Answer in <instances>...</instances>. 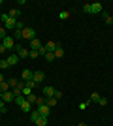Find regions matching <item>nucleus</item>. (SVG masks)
<instances>
[{
    "mask_svg": "<svg viewBox=\"0 0 113 126\" xmlns=\"http://www.w3.org/2000/svg\"><path fill=\"white\" fill-rule=\"evenodd\" d=\"M53 98H57V100H60V98H62V92L55 89V94H53Z\"/></svg>",
    "mask_w": 113,
    "mask_h": 126,
    "instance_id": "nucleus-31",
    "label": "nucleus"
},
{
    "mask_svg": "<svg viewBox=\"0 0 113 126\" xmlns=\"http://www.w3.org/2000/svg\"><path fill=\"white\" fill-rule=\"evenodd\" d=\"M0 21L4 23V28H6V30H15V26H17V19H11L8 13H4V15L0 17Z\"/></svg>",
    "mask_w": 113,
    "mask_h": 126,
    "instance_id": "nucleus-1",
    "label": "nucleus"
},
{
    "mask_svg": "<svg viewBox=\"0 0 113 126\" xmlns=\"http://www.w3.org/2000/svg\"><path fill=\"white\" fill-rule=\"evenodd\" d=\"M25 28V23L23 21H17V26H15V30H23Z\"/></svg>",
    "mask_w": 113,
    "mask_h": 126,
    "instance_id": "nucleus-32",
    "label": "nucleus"
},
{
    "mask_svg": "<svg viewBox=\"0 0 113 126\" xmlns=\"http://www.w3.org/2000/svg\"><path fill=\"white\" fill-rule=\"evenodd\" d=\"M38 111H40V115H42V117H47L49 113H51V107H49L47 104H42V105H40V109H38Z\"/></svg>",
    "mask_w": 113,
    "mask_h": 126,
    "instance_id": "nucleus-7",
    "label": "nucleus"
},
{
    "mask_svg": "<svg viewBox=\"0 0 113 126\" xmlns=\"http://www.w3.org/2000/svg\"><path fill=\"white\" fill-rule=\"evenodd\" d=\"M62 57H64V49L57 43V49H55V58H62Z\"/></svg>",
    "mask_w": 113,
    "mask_h": 126,
    "instance_id": "nucleus-12",
    "label": "nucleus"
},
{
    "mask_svg": "<svg viewBox=\"0 0 113 126\" xmlns=\"http://www.w3.org/2000/svg\"><path fill=\"white\" fill-rule=\"evenodd\" d=\"M40 47H42V42L38 38H34L32 42H30V51H40Z\"/></svg>",
    "mask_w": 113,
    "mask_h": 126,
    "instance_id": "nucleus-8",
    "label": "nucleus"
},
{
    "mask_svg": "<svg viewBox=\"0 0 113 126\" xmlns=\"http://www.w3.org/2000/svg\"><path fill=\"white\" fill-rule=\"evenodd\" d=\"M53 94H55V89H53V87H45V89H43V96H45V98H51Z\"/></svg>",
    "mask_w": 113,
    "mask_h": 126,
    "instance_id": "nucleus-13",
    "label": "nucleus"
},
{
    "mask_svg": "<svg viewBox=\"0 0 113 126\" xmlns=\"http://www.w3.org/2000/svg\"><path fill=\"white\" fill-rule=\"evenodd\" d=\"M32 94V89H28L27 85H25V89H23V96H30Z\"/></svg>",
    "mask_w": 113,
    "mask_h": 126,
    "instance_id": "nucleus-28",
    "label": "nucleus"
},
{
    "mask_svg": "<svg viewBox=\"0 0 113 126\" xmlns=\"http://www.w3.org/2000/svg\"><path fill=\"white\" fill-rule=\"evenodd\" d=\"M23 102H25V96H15V104L19 105V107H21V104Z\"/></svg>",
    "mask_w": 113,
    "mask_h": 126,
    "instance_id": "nucleus-29",
    "label": "nucleus"
},
{
    "mask_svg": "<svg viewBox=\"0 0 113 126\" xmlns=\"http://www.w3.org/2000/svg\"><path fill=\"white\" fill-rule=\"evenodd\" d=\"M28 57H30V58H38V57H40V53H38V51H30Z\"/></svg>",
    "mask_w": 113,
    "mask_h": 126,
    "instance_id": "nucleus-36",
    "label": "nucleus"
},
{
    "mask_svg": "<svg viewBox=\"0 0 113 126\" xmlns=\"http://www.w3.org/2000/svg\"><path fill=\"white\" fill-rule=\"evenodd\" d=\"M32 74L34 72H30V70H23V79H25V81H30V79H32Z\"/></svg>",
    "mask_w": 113,
    "mask_h": 126,
    "instance_id": "nucleus-14",
    "label": "nucleus"
},
{
    "mask_svg": "<svg viewBox=\"0 0 113 126\" xmlns=\"http://www.w3.org/2000/svg\"><path fill=\"white\" fill-rule=\"evenodd\" d=\"M102 11V4L100 2H92L91 4V13H100Z\"/></svg>",
    "mask_w": 113,
    "mask_h": 126,
    "instance_id": "nucleus-9",
    "label": "nucleus"
},
{
    "mask_svg": "<svg viewBox=\"0 0 113 126\" xmlns=\"http://www.w3.org/2000/svg\"><path fill=\"white\" fill-rule=\"evenodd\" d=\"M21 109L25 111V113H30V111H32V104L25 100V102H23V104H21Z\"/></svg>",
    "mask_w": 113,
    "mask_h": 126,
    "instance_id": "nucleus-11",
    "label": "nucleus"
},
{
    "mask_svg": "<svg viewBox=\"0 0 113 126\" xmlns=\"http://www.w3.org/2000/svg\"><path fill=\"white\" fill-rule=\"evenodd\" d=\"M10 89H11V87H10V83H8V81H4V83H0V94H2V92H8Z\"/></svg>",
    "mask_w": 113,
    "mask_h": 126,
    "instance_id": "nucleus-16",
    "label": "nucleus"
},
{
    "mask_svg": "<svg viewBox=\"0 0 113 126\" xmlns=\"http://www.w3.org/2000/svg\"><path fill=\"white\" fill-rule=\"evenodd\" d=\"M98 100H100V94H98V92H92L91 94V102H96L98 104Z\"/></svg>",
    "mask_w": 113,
    "mask_h": 126,
    "instance_id": "nucleus-25",
    "label": "nucleus"
},
{
    "mask_svg": "<svg viewBox=\"0 0 113 126\" xmlns=\"http://www.w3.org/2000/svg\"><path fill=\"white\" fill-rule=\"evenodd\" d=\"M6 36H8V30H6L4 26H0V40H4Z\"/></svg>",
    "mask_w": 113,
    "mask_h": 126,
    "instance_id": "nucleus-27",
    "label": "nucleus"
},
{
    "mask_svg": "<svg viewBox=\"0 0 113 126\" xmlns=\"http://www.w3.org/2000/svg\"><path fill=\"white\" fill-rule=\"evenodd\" d=\"M0 68H2V70L10 68V64H8V60H6V58H2V60H0Z\"/></svg>",
    "mask_w": 113,
    "mask_h": 126,
    "instance_id": "nucleus-26",
    "label": "nucleus"
},
{
    "mask_svg": "<svg viewBox=\"0 0 113 126\" xmlns=\"http://www.w3.org/2000/svg\"><path fill=\"white\" fill-rule=\"evenodd\" d=\"M21 36L32 42L34 38H36V30H34V28H30V26H25V28H23V32H21Z\"/></svg>",
    "mask_w": 113,
    "mask_h": 126,
    "instance_id": "nucleus-2",
    "label": "nucleus"
},
{
    "mask_svg": "<svg viewBox=\"0 0 113 126\" xmlns=\"http://www.w3.org/2000/svg\"><path fill=\"white\" fill-rule=\"evenodd\" d=\"M6 51H8V49L4 47V43H0V53H6Z\"/></svg>",
    "mask_w": 113,
    "mask_h": 126,
    "instance_id": "nucleus-39",
    "label": "nucleus"
},
{
    "mask_svg": "<svg viewBox=\"0 0 113 126\" xmlns=\"http://www.w3.org/2000/svg\"><path fill=\"white\" fill-rule=\"evenodd\" d=\"M27 102H30V104H36V102H38V96H36V94L27 96Z\"/></svg>",
    "mask_w": 113,
    "mask_h": 126,
    "instance_id": "nucleus-22",
    "label": "nucleus"
},
{
    "mask_svg": "<svg viewBox=\"0 0 113 126\" xmlns=\"http://www.w3.org/2000/svg\"><path fill=\"white\" fill-rule=\"evenodd\" d=\"M0 100H4L6 104H8V102H15V94H13L11 90H8V92H2V94H0Z\"/></svg>",
    "mask_w": 113,
    "mask_h": 126,
    "instance_id": "nucleus-3",
    "label": "nucleus"
},
{
    "mask_svg": "<svg viewBox=\"0 0 113 126\" xmlns=\"http://www.w3.org/2000/svg\"><path fill=\"white\" fill-rule=\"evenodd\" d=\"M15 55H17V57H19V58H27L28 57V55H30V51H27V49H25V47H21V45H15Z\"/></svg>",
    "mask_w": 113,
    "mask_h": 126,
    "instance_id": "nucleus-5",
    "label": "nucleus"
},
{
    "mask_svg": "<svg viewBox=\"0 0 113 126\" xmlns=\"http://www.w3.org/2000/svg\"><path fill=\"white\" fill-rule=\"evenodd\" d=\"M36 126H47V117H42V115H40V119L36 121Z\"/></svg>",
    "mask_w": 113,
    "mask_h": 126,
    "instance_id": "nucleus-17",
    "label": "nucleus"
},
{
    "mask_svg": "<svg viewBox=\"0 0 113 126\" xmlns=\"http://www.w3.org/2000/svg\"><path fill=\"white\" fill-rule=\"evenodd\" d=\"M98 105H108V98H102V96H100V100H98Z\"/></svg>",
    "mask_w": 113,
    "mask_h": 126,
    "instance_id": "nucleus-33",
    "label": "nucleus"
},
{
    "mask_svg": "<svg viewBox=\"0 0 113 126\" xmlns=\"http://www.w3.org/2000/svg\"><path fill=\"white\" fill-rule=\"evenodd\" d=\"M21 32H23V30H13V36H15V38H23Z\"/></svg>",
    "mask_w": 113,
    "mask_h": 126,
    "instance_id": "nucleus-38",
    "label": "nucleus"
},
{
    "mask_svg": "<svg viewBox=\"0 0 113 126\" xmlns=\"http://www.w3.org/2000/svg\"><path fill=\"white\" fill-rule=\"evenodd\" d=\"M83 11H85V13H91V4H85V6H83Z\"/></svg>",
    "mask_w": 113,
    "mask_h": 126,
    "instance_id": "nucleus-37",
    "label": "nucleus"
},
{
    "mask_svg": "<svg viewBox=\"0 0 113 126\" xmlns=\"http://www.w3.org/2000/svg\"><path fill=\"white\" fill-rule=\"evenodd\" d=\"M77 126H87V124H85V122H79V124H77Z\"/></svg>",
    "mask_w": 113,
    "mask_h": 126,
    "instance_id": "nucleus-41",
    "label": "nucleus"
},
{
    "mask_svg": "<svg viewBox=\"0 0 113 126\" xmlns=\"http://www.w3.org/2000/svg\"><path fill=\"white\" fill-rule=\"evenodd\" d=\"M4 81H6V79H4V75L0 74V83H4Z\"/></svg>",
    "mask_w": 113,
    "mask_h": 126,
    "instance_id": "nucleus-40",
    "label": "nucleus"
},
{
    "mask_svg": "<svg viewBox=\"0 0 113 126\" xmlns=\"http://www.w3.org/2000/svg\"><path fill=\"white\" fill-rule=\"evenodd\" d=\"M8 83H10V87H11V89H15V87H17V83H19V79H13V77H11V79H8Z\"/></svg>",
    "mask_w": 113,
    "mask_h": 126,
    "instance_id": "nucleus-23",
    "label": "nucleus"
},
{
    "mask_svg": "<svg viewBox=\"0 0 113 126\" xmlns=\"http://www.w3.org/2000/svg\"><path fill=\"white\" fill-rule=\"evenodd\" d=\"M43 79H45V74H43V72H34L32 74V81L34 83H42Z\"/></svg>",
    "mask_w": 113,
    "mask_h": 126,
    "instance_id": "nucleus-6",
    "label": "nucleus"
},
{
    "mask_svg": "<svg viewBox=\"0 0 113 126\" xmlns=\"http://www.w3.org/2000/svg\"><path fill=\"white\" fill-rule=\"evenodd\" d=\"M104 21H106V25H111V23H113V17L108 15V13H104Z\"/></svg>",
    "mask_w": 113,
    "mask_h": 126,
    "instance_id": "nucleus-24",
    "label": "nucleus"
},
{
    "mask_svg": "<svg viewBox=\"0 0 113 126\" xmlns=\"http://www.w3.org/2000/svg\"><path fill=\"white\" fill-rule=\"evenodd\" d=\"M8 15H10V17H11V19H17V17L21 15V10H11V11H10V13H8Z\"/></svg>",
    "mask_w": 113,
    "mask_h": 126,
    "instance_id": "nucleus-18",
    "label": "nucleus"
},
{
    "mask_svg": "<svg viewBox=\"0 0 113 126\" xmlns=\"http://www.w3.org/2000/svg\"><path fill=\"white\" fill-rule=\"evenodd\" d=\"M45 49H47L49 53H55V49H57V43H55V42H47V43H45Z\"/></svg>",
    "mask_w": 113,
    "mask_h": 126,
    "instance_id": "nucleus-15",
    "label": "nucleus"
},
{
    "mask_svg": "<svg viewBox=\"0 0 113 126\" xmlns=\"http://www.w3.org/2000/svg\"><path fill=\"white\" fill-rule=\"evenodd\" d=\"M43 57H45V60H47V62H53V60H55V53H49V51H47Z\"/></svg>",
    "mask_w": 113,
    "mask_h": 126,
    "instance_id": "nucleus-21",
    "label": "nucleus"
},
{
    "mask_svg": "<svg viewBox=\"0 0 113 126\" xmlns=\"http://www.w3.org/2000/svg\"><path fill=\"white\" fill-rule=\"evenodd\" d=\"M6 60H8V64H10V66H13V64H17V62H19V57H17L15 53H11V55H10L8 58H6Z\"/></svg>",
    "mask_w": 113,
    "mask_h": 126,
    "instance_id": "nucleus-10",
    "label": "nucleus"
},
{
    "mask_svg": "<svg viewBox=\"0 0 113 126\" xmlns=\"http://www.w3.org/2000/svg\"><path fill=\"white\" fill-rule=\"evenodd\" d=\"M60 19H62V21H64V19H68V17H70V11H60Z\"/></svg>",
    "mask_w": 113,
    "mask_h": 126,
    "instance_id": "nucleus-30",
    "label": "nucleus"
},
{
    "mask_svg": "<svg viewBox=\"0 0 113 126\" xmlns=\"http://www.w3.org/2000/svg\"><path fill=\"white\" fill-rule=\"evenodd\" d=\"M25 83H27V87H28V89H34V87H36V83H34L32 79H30V81H25Z\"/></svg>",
    "mask_w": 113,
    "mask_h": 126,
    "instance_id": "nucleus-35",
    "label": "nucleus"
},
{
    "mask_svg": "<svg viewBox=\"0 0 113 126\" xmlns=\"http://www.w3.org/2000/svg\"><path fill=\"white\" fill-rule=\"evenodd\" d=\"M0 113H6V102L0 100Z\"/></svg>",
    "mask_w": 113,
    "mask_h": 126,
    "instance_id": "nucleus-34",
    "label": "nucleus"
},
{
    "mask_svg": "<svg viewBox=\"0 0 113 126\" xmlns=\"http://www.w3.org/2000/svg\"><path fill=\"white\" fill-rule=\"evenodd\" d=\"M38 119H40V111H30V121L36 122Z\"/></svg>",
    "mask_w": 113,
    "mask_h": 126,
    "instance_id": "nucleus-19",
    "label": "nucleus"
},
{
    "mask_svg": "<svg viewBox=\"0 0 113 126\" xmlns=\"http://www.w3.org/2000/svg\"><path fill=\"white\" fill-rule=\"evenodd\" d=\"M45 104H47L49 107H53V105H57V98H53V96H51V98H45Z\"/></svg>",
    "mask_w": 113,
    "mask_h": 126,
    "instance_id": "nucleus-20",
    "label": "nucleus"
},
{
    "mask_svg": "<svg viewBox=\"0 0 113 126\" xmlns=\"http://www.w3.org/2000/svg\"><path fill=\"white\" fill-rule=\"evenodd\" d=\"M2 43H4V47L8 49V51H11V49L15 47V42H13V38H11V36H6L4 40H2Z\"/></svg>",
    "mask_w": 113,
    "mask_h": 126,
    "instance_id": "nucleus-4",
    "label": "nucleus"
}]
</instances>
